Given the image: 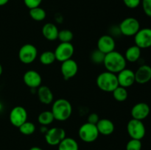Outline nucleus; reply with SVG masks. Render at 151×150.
Returning a JSON list of instances; mask_svg holds the SVG:
<instances>
[{
	"instance_id": "1",
	"label": "nucleus",
	"mask_w": 151,
	"mask_h": 150,
	"mask_svg": "<svg viewBox=\"0 0 151 150\" xmlns=\"http://www.w3.org/2000/svg\"><path fill=\"white\" fill-rule=\"evenodd\" d=\"M126 64L127 61L123 54L116 50L106 54L103 62L106 71L116 74L125 69Z\"/></svg>"
},
{
	"instance_id": "2",
	"label": "nucleus",
	"mask_w": 151,
	"mask_h": 150,
	"mask_svg": "<svg viewBox=\"0 0 151 150\" xmlns=\"http://www.w3.org/2000/svg\"><path fill=\"white\" fill-rule=\"evenodd\" d=\"M51 111L54 116L55 120L64 121L72 116V106L69 101L66 99H58L52 102Z\"/></svg>"
},
{
	"instance_id": "3",
	"label": "nucleus",
	"mask_w": 151,
	"mask_h": 150,
	"mask_svg": "<svg viewBox=\"0 0 151 150\" xmlns=\"http://www.w3.org/2000/svg\"><path fill=\"white\" fill-rule=\"evenodd\" d=\"M96 83L99 89L107 93H112L114 90L119 86L116 74L108 71L102 72L97 76Z\"/></svg>"
},
{
	"instance_id": "4",
	"label": "nucleus",
	"mask_w": 151,
	"mask_h": 150,
	"mask_svg": "<svg viewBox=\"0 0 151 150\" xmlns=\"http://www.w3.org/2000/svg\"><path fill=\"white\" fill-rule=\"evenodd\" d=\"M98 129L95 124L88 122L84 123L78 129V136L80 139L85 143H93L98 138Z\"/></svg>"
},
{
	"instance_id": "5",
	"label": "nucleus",
	"mask_w": 151,
	"mask_h": 150,
	"mask_svg": "<svg viewBox=\"0 0 151 150\" xmlns=\"http://www.w3.org/2000/svg\"><path fill=\"white\" fill-rule=\"evenodd\" d=\"M121 35L127 37L134 36L140 28L139 21L136 18L128 17L122 20L119 25Z\"/></svg>"
},
{
	"instance_id": "6",
	"label": "nucleus",
	"mask_w": 151,
	"mask_h": 150,
	"mask_svg": "<svg viewBox=\"0 0 151 150\" xmlns=\"http://www.w3.org/2000/svg\"><path fill=\"white\" fill-rule=\"evenodd\" d=\"M127 132L131 138L142 140L146 134V128L142 121L132 119L128 122Z\"/></svg>"
},
{
	"instance_id": "7",
	"label": "nucleus",
	"mask_w": 151,
	"mask_h": 150,
	"mask_svg": "<svg viewBox=\"0 0 151 150\" xmlns=\"http://www.w3.org/2000/svg\"><path fill=\"white\" fill-rule=\"evenodd\" d=\"M38 57V49L33 44H26L19 51V59L24 64H31Z\"/></svg>"
},
{
	"instance_id": "8",
	"label": "nucleus",
	"mask_w": 151,
	"mask_h": 150,
	"mask_svg": "<svg viewBox=\"0 0 151 150\" xmlns=\"http://www.w3.org/2000/svg\"><path fill=\"white\" fill-rule=\"evenodd\" d=\"M28 113L26 109L22 106H16L13 107L9 114L10 124L15 127L19 128L22 124L27 121Z\"/></svg>"
},
{
	"instance_id": "9",
	"label": "nucleus",
	"mask_w": 151,
	"mask_h": 150,
	"mask_svg": "<svg viewBox=\"0 0 151 150\" xmlns=\"http://www.w3.org/2000/svg\"><path fill=\"white\" fill-rule=\"evenodd\" d=\"M74 52H75V48L72 43L60 42L54 51L56 60L60 63L72 58Z\"/></svg>"
},
{
	"instance_id": "10",
	"label": "nucleus",
	"mask_w": 151,
	"mask_h": 150,
	"mask_svg": "<svg viewBox=\"0 0 151 150\" xmlns=\"http://www.w3.org/2000/svg\"><path fill=\"white\" fill-rule=\"evenodd\" d=\"M66 137V131L61 127L50 128L44 134L46 142L50 146H58Z\"/></svg>"
},
{
	"instance_id": "11",
	"label": "nucleus",
	"mask_w": 151,
	"mask_h": 150,
	"mask_svg": "<svg viewBox=\"0 0 151 150\" xmlns=\"http://www.w3.org/2000/svg\"><path fill=\"white\" fill-rule=\"evenodd\" d=\"M134 37L135 45L141 49L151 47V28L140 29Z\"/></svg>"
},
{
	"instance_id": "12",
	"label": "nucleus",
	"mask_w": 151,
	"mask_h": 150,
	"mask_svg": "<svg viewBox=\"0 0 151 150\" xmlns=\"http://www.w3.org/2000/svg\"><path fill=\"white\" fill-rule=\"evenodd\" d=\"M78 71V65L73 59H69L61 63L60 65V73L65 80L72 79Z\"/></svg>"
},
{
	"instance_id": "13",
	"label": "nucleus",
	"mask_w": 151,
	"mask_h": 150,
	"mask_svg": "<svg viewBox=\"0 0 151 150\" xmlns=\"http://www.w3.org/2000/svg\"><path fill=\"white\" fill-rule=\"evenodd\" d=\"M119 86L128 88L132 86L136 82L135 73L130 69H124L119 73L116 74Z\"/></svg>"
},
{
	"instance_id": "14",
	"label": "nucleus",
	"mask_w": 151,
	"mask_h": 150,
	"mask_svg": "<svg viewBox=\"0 0 151 150\" xmlns=\"http://www.w3.org/2000/svg\"><path fill=\"white\" fill-rule=\"evenodd\" d=\"M97 49L101 51L105 54L114 51L116 47V41L111 35H103L100 37L97 44Z\"/></svg>"
},
{
	"instance_id": "15",
	"label": "nucleus",
	"mask_w": 151,
	"mask_h": 150,
	"mask_svg": "<svg viewBox=\"0 0 151 150\" xmlns=\"http://www.w3.org/2000/svg\"><path fill=\"white\" fill-rule=\"evenodd\" d=\"M25 85L31 89H35L42 84V77L38 71L35 70H28L23 76Z\"/></svg>"
},
{
	"instance_id": "16",
	"label": "nucleus",
	"mask_w": 151,
	"mask_h": 150,
	"mask_svg": "<svg viewBox=\"0 0 151 150\" xmlns=\"http://www.w3.org/2000/svg\"><path fill=\"white\" fill-rule=\"evenodd\" d=\"M150 112V106L145 102H139L133 106L131 110L132 119L142 121L149 116Z\"/></svg>"
},
{
	"instance_id": "17",
	"label": "nucleus",
	"mask_w": 151,
	"mask_h": 150,
	"mask_svg": "<svg viewBox=\"0 0 151 150\" xmlns=\"http://www.w3.org/2000/svg\"><path fill=\"white\" fill-rule=\"evenodd\" d=\"M135 73V81L139 84H146L151 79V67L148 65H142Z\"/></svg>"
},
{
	"instance_id": "18",
	"label": "nucleus",
	"mask_w": 151,
	"mask_h": 150,
	"mask_svg": "<svg viewBox=\"0 0 151 150\" xmlns=\"http://www.w3.org/2000/svg\"><path fill=\"white\" fill-rule=\"evenodd\" d=\"M37 95L40 102L44 104H50L53 102L54 95L52 90L46 85H41L37 90Z\"/></svg>"
},
{
	"instance_id": "19",
	"label": "nucleus",
	"mask_w": 151,
	"mask_h": 150,
	"mask_svg": "<svg viewBox=\"0 0 151 150\" xmlns=\"http://www.w3.org/2000/svg\"><path fill=\"white\" fill-rule=\"evenodd\" d=\"M97 129L100 135H105V136H108V135H111L115 129V126L114 122L111 120L108 119H101L99 120L97 124Z\"/></svg>"
},
{
	"instance_id": "20",
	"label": "nucleus",
	"mask_w": 151,
	"mask_h": 150,
	"mask_svg": "<svg viewBox=\"0 0 151 150\" xmlns=\"http://www.w3.org/2000/svg\"><path fill=\"white\" fill-rule=\"evenodd\" d=\"M42 35L47 41H55L58 39L59 30L57 26L52 23H46L42 27Z\"/></svg>"
},
{
	"instance_id": "21",
	"label": "nucleus",
	"mask_w": 151,
	"mask_h": 150,
	"mask_svg": "<svg viewBox=\"0 0 151 150\" xmlns=\"http://www.w3.org/2000/svg\"><path fill=\"white\" fill-rule=\"evenodd\" d=\"M124 57L127 62L135 63L138 61L141 57V49L136 45L131 46L126 49Z\"/></svg>"
},
{
	"instance_id": "22",
	"label": "nucleus",
	"mask_w": 151,
	"mask_h": 150,
	"mask_svg": "<svg viewBox=\"0 0 151 150\" xmlns=\"http://www.w3.org/2000/svg\"><path fill=\"white\" fill-rule=\"evenodd\" d=\"M58 150H79V145L75 139L66 137L58 145Z\"/></svg>"
},
{
	"instance_id": "23",
	"label": "nucleus",
	"mask_w": 151,
	"mask_h": 150,
	"mask_svg": "<svg viewBox=\"0 0 151 150\" xmlns=\"http://www.w3.org/2000/svg\"><path fill=\"white\" fill-rule=\"evenodd\" d=\"M37 120L41 126H48L54 121L55 118L51 110H44L39 113Z\"/></svg>"
},
{
	"instance_id": "24",
	"label": "nucleus",
	"mask_w": 151,
	"mask_h": 150,
	"mask_svg": "<svg viewBox=\"0 0 151 150\" xmlns=\"http://www.w3.org/2000/svg\"><path fill=\"white\" fill-rule=\"evenodd\" d=\"M29 14L31 19L36 21H42L47 17V13H46L45 10L40 6L29 9Z\"/></svg>"
},
{
	"instance_id": "25",
	"label": "nucleus",
	"mask_w": 151,
	"mask_h": 150,
	"mask_svg": "<svg viewBox=\"0 0 151 150\" xmlns=\"http://www.w3.org/2000/svg\"><path fill=\"white\" fill-rule=\"evenodd\" d=\"M39 60L41 64L44 65V66L52 65L56 60L54 51H50V50L43 51L40 55Z\"/></svg>"
},
{
	"instance_id": "26",
	"label": "nucleus",
	"mask_w": 151,
	"mask_h": 150,
	"mask_svg": "<svg viewBox=\"0 0 151 150\" xmlns=\"http://www.w3.org/2000/svg\"><path fill=\"white\" fill-rule=\"evenodd\" d=\"M113 97L116 101L119 102H122L127 100L128 97V93L127 91V88H123V87L118 86L116 89L112 91Z\"/></svg>"
},
{
	"instance_id": "27",
	"label": "nucleus",
	"mask_w": 151,
	"mask_h": 150,
	"mask_svg": "<svg viewBox=\"0 0 151 150\" xmlns=\"http://www.w3.org/2000/svg\"><path fill=\"white\" fill-rule=\"evenodd\" d=\"M19 132L24 135H31L36 130V126L35 124L31 121H27L26 122L21 125L19 127Z\"/></svg>"
},
{
	"instance_id": "28",
	"label": "nucleus",
	"mask_w": 151,
	"mask_h": 150,
	"mask_svg": "<svg viewBox=\"0 0 151 150\" xmlns=\"http://www.w3.org/2000/svg\"><path fill=\"white\" fill-rule=\"evenodd\" d=\"M105 56H106V54H105L104 53L102 52L101 51H100V50L97 49H96L95 50H94V51L91 53L90 59H91V61L93 63H94V64H103Z\"/></svg>"
},
{
	"instance_id": "29",
	"label": "nucleus",
	"mask_w": 151,
	"mask_h": 150,
	"mask_svg": "<svg viewBox=\"0 0 151 150\" xmlns=\"http://www.w3.org/2000/svg\"><path fill=\"white\" fill-rule=\"evenodd\" d=\"M73 32L69 29H62L59 31L58 39L61 43H71L73 40Z\"/></svg>"
},
{
	"instance_id": "30",
	"label": "nucleus",
	"mask_w": 151,
	"mask_h": 150,
	"mask_svg": "<svg viewBox=\"0 0 151 150\" xmlns=\"http://www.w3.org/2000/svg\"><path fill=\"white\" fill-rule=\"evenodd\" d=\"M142 144L141 140L131 138L126 144L125 150H142Z\"/></svg>"
},
{
	"instance_id": "31",
	"label": "nucleus",
	"mask_w": 151,
	"mask_h": 150,
	"mask_svg": "<svg viewBox=\"0 0 151 150\" xmlns=\"http://www.w3.org/2000/svg\"><path fill=\"white\" fill-rule=\"evenodd\" d=\"M141 3L144 13L151 18V0H142Z\"/></svg>"
},
{
	"instance_id": "32",
	"label": "nucleus",
	"mask_w": 151,
	"mask_h": 150,
	"mask_svg": "<svg viewBox=\"0 0 151 150\" xmlns=\"http://www.w3.org/2000/svg\"><path fill=\"white\" fill-rule=\"evenodd\" d=\"M124 4L130 9H135L141 4L142 0H122Z\"/></svg>"
},
{
	"instance_id": "33",
	"label": "nucleus",
	"mask_w": 151,
	"mask_h": 150,
	"mask_svg": "<svg viewBox=\"0 0 151 150\" xmlns=\"http://www.w3.org/2000/svg\"><path fill=\"white\" fill-rule=\"evenodd\" d=\"M41 2H42V0H24L25 6L29 8V10L34 7H39Z\"/></svg>"
},
{
	"instance_id": "34",
	"label": "nucleus",
	"mask_w": 151,
	"mask_h": 150,
	"mask_svg": "<svg viewBox=\"0 0 151 150\" xmlns=\"http://www.w3.org/2000/svg\"><path fill=\"white\" fill-rule=\"evenodd\" d=\"M100 117H99L98 114L95 113H92L91 114L88 115V119H87V122L90 124H97V122L100 120Z\"/></svg>"
},
{
	"instance_id": "35",
	"label": "nucleus",
	"mask_w": 151,
	"mask_h": 150,
	"mask_svg": "<svg viewBox=\"0 0 151 150\" xmlns=\"http://www.w3.org/2000/svg\"><path fill=\"white\" fill-rule=\"evenodd\" d=\"M47 130H48V129H47V126H41V132H42V133L45 134L46 132H47Z\"/></svg>"
},
{
	"instance_id": "36",
	"label": "nucleus",
	"mask_w": 151,
	"mask_h": 150,
	"mask_svg": "<svg viewBox=\"0 0 151 150\" xmlns=\"http://www.w3.org/2000/svg\"><path fill=\"white\" fill-rule=\"evenodd\" d=\"M8 1L9 0H0V7H1V6L5 5L6 4H7Z\"/></svg>"
},
{
	"instance_id": "37",
	"label": "nucleus",
	"mask_w": 151,
	"mask_h": 150,
	"mask_svg": "<svg viewBox=\"0 0 151 150\" xmlns=\"http://www.w3.org/2000/svg\"><path fill=\"white\" fill-rule=\"evenodd\" d=\"M29 150H44L41 147H38V146H32L29 149Z\"/></svg>"
},
{
	"instance_id": "38",
	"label": "nucleus",
	"mask_w": 151,
	"mask_h": 150,
	"mask_svg": "<svg viewBox=\"0 0 151 150\" xmlns=\"http://www.w3.org/2000/svg\"><path fill=\"white\" fill-rule=\"evenodd\" d=\"M2 71H3V68H2V66L1 65V63H0V76H1V74H2Z\"/></svg>"
},
{
	"instance_id": "39",
	"label": "nucleus",
	"mask_w": 151,
	"mask_h": 150,
	"mask_svg": "<svg viewBox=\"0 0 151 150\" xmlns=\"http://www.w3.org/2000/svg\"><path fill=\"white\" fill-rule=\"evenodd\" d=\"M2 109H3V105H2V104H1V103L0 102V112H1V110H2Z\"/></svg>"
}]
</instances>
